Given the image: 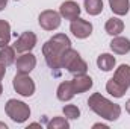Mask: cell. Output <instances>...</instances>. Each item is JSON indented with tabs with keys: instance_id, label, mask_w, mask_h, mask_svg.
<instances>
[{
	"instance_id": "23",
	"label": "cell",
	"mask_w": 130,
	"mask_h": 129,
	"mask_svg": "<svg viewBox=\"0 0 130 129\" xmlns=\"http://www.w3.org/2000/svg\"><path fill=\"white\" fill-rule=\"evenodd\" d=\"M47 128L48 129H68L70 128V123L65 120L64 117H55L53 120L48 122Z\"/></svg>"
},
{
	"instance_id": "24",
	"label": "cell",
	"mask_w": 130,
	"mask_h": 129,
	"mask_svg": "<svg viewBox=\"0 0 130 129\" xmlns=\"http://www.w3.org/2000/svg\"><path fill=\"white\" fill-rule=\"evenodd\" d=\"M5 74H6V65H3L0 62V82H2V79L5 78Z\"/></svg>"
},
{
	"instance_id": "11",
	"label": "cell",
	"mask_w": 130,
	"mask_h": 129,
	"mask_svg": "<svg viewBox=\"0 0 130 129\" xmlns=\"http://www.w3.org/2000/svg\"><path fill=\"white\" fill-rule=\"evenodd\" d=\"M80 11H82L80 6L76 2H73V0L64 2L61 5V8H59V14H61V17H64L65 20H74V18H77L80 15Z\"/></svg>"
},
{
	"instance_id": "4",
	"label": "cell",
	"mask_w": 130,
	"mask_h": 129,
	"mask_svg": "<svg viewBox=\"0 0 130 129\" xmlns=\"http://www.w3.org/2000/svg\"><path fill=\"white\" fill-rule=\"evenodd\" d=\"M5 112L15 123H24L30 117V108H29V105H26L24 102L17 100V99H9L6 102Z\"/></svg>"
},
{
	"instance_id": "2",
	"label": "cell",
	"mask_w": 130,
	"mask_h": 129,
	"mask_svg": "<svg viewBox=\"0 0 130 129\" xmlns=\"http://www.w3.org/2000/svg\"><path fill=\"white\" fill-rule=\"evenodd\" d=\"M88 106L97 114L98 117H101L104 120H109V122H115L121 115V106L118 103L110 102L109 99L101 96L100 93H94V94L89 96Z\"/></svg>"
},
{
	"instance_id": "10",
	"label": "cell",
	"mask_w": 130,
	"mask_h": 129,
	"mask_svg": "<svg viewBox=\"0 0 130 129\" xmlns=\"http://www.w3.org/2000/svg\"><path fill=\"white\" fill-rule=\"evenodd\" d=\"M92 79L91 76H88L86 73L85 74H76L74 79L71 81V85H73V90L76 94H82L85 91H88L91 87H92Z\"/></svg>"
},
{
	"instance_id": "3",
	"label": "cell",
	"mask_w": 130,
	"mask_h": 129,
	"mask_svg": "<svg viewBox=\"0 0 130 129\" xmlns=\"http://www.w3.org/2000/svg\"><path fill=\"white\" fill-rule=\"evenodd\" d=\"M62 68H67L71 74H85L88 71V64L80 58L79 52L74 49H67L62 56Z\"/></svg>"
},
{
	"instance_id": "19",
	"label": "cell",
	"mask_w": 130,
	"mask_h": 129,
	"mask_svg": "<svg viewBox=\"0 0 130 129\" xmlns=\"http://www.w3.org/2000/svg\"><path fill=\"white\" fill-rule=\"evenodd\" d=\"M110 9L117 15H126L129 12L130 8V0H109Z\"/></svg>"
},
{
	"instance_id": "14",
	"label": "cell",
	"mask_w": 130,
	"mask_h": 129,
	"mask_svg": "<svg viewBox=\"0 0 130 129\" xmlns=\"http://www.w3.org/2000/svg\"><path fill=\"white\" fill-rule=\"evenodd\" d=\"M56 96H58V99L61 102H68V100H71L73 97L76 96V93L73 90V85H71V81H67V82L59 84L58 91H56Z\"/></svg>"
},
{
	"instance_id": "30",
	"label": "cell",
	"mask_w": 130,
	"mask_h": 129,
	"mask_svg": "<svg viewBox=\"0 0 130 129\" xmlns=\"http://www.w3.org/2000/svg\"><path fill=\"white\" fill-rule=\"evenodd\" d=\"M2 93H3V87H2V82H0V96H2Z\"/></svg>"
},
{
	"instance_id": "1",
	"label": "cell",
	"mask_w": 130,
	"mask_h": 129,
	"mask_svg": "<svg viewBox=\"0 0 130 129\" xmlns=\"http://www.w3.org/2000/svg\"><path fill=\"white\" fill-rule=\"evenodd\" d=\"M71 47V41L65 33H56L50 40H47L42 46V55L47 65L52 70L62 68V56L65 50Z\"/></svg>"
},
{
	"instance_id": "27",
	"label": "cell",
	"mask_w": 130,
	"mask_h": 129,
	"mask_svg": "<svg viewBox=\"0 0 130 129\" xmlns=\"http://www.w3.org/2000/svg\"><path fill=\"white\" fill-rule=\"evenodd\" d=\"M126 111H127V112L130 114V99L127 100V102H126Z\"/></svg>"
},
{
	"instance_id": "8",
	"label": "cell",
	"mask_w": 130,
	"mask_h": 129,
	"mask_svg": "<svg viewBox=\"0 0 130 129\" xmlns=\"http://www.w3.org/2000/svg\"><path fill=\"white\" fill-rule=\"evenodd\" d=\"M70 31L73 32V35L79 40H85L88 38L91 33H92V24L83 18H74L71 20V24H70Z\"/></svg>"
},
{
	"instance_id": "9",
	"label": "cell",
	"mask_w": 130,
	"mask_h": 129,
	"mask_svg": "<svg viewBox=\"0 0 130 129\" xmlns=\"http://www.w3.org/2000/svg\"><path fill=\"white\" fill-rule=\"evenodd\" d=\"M35 65H36V58H35V55H32L30 52H26L21 56H18L17 58V62H15L17 73H23V74H29L33 68H35Z\"/></svg>"
},
{
	"instance_id": "21",
	"label": "cell",
	"mask_w": 130,
	"mask_h": 129,
	"mask_svg": "<svg viewBox=\"0 0 130 129\" xmlns=\"http://www.w3.org/2000/svg\"><path fill=\"white\" fill-rule=\"evenodd\" d=\"M11 40V24L5 20H0V47L8 46Z\"/></svg>"
},
{
	"instance_id": "15",
	"label": "cell",
	"mask_w": 130,
	"mask_h": 129,
	"mask_svg": "<svg viewBox=\"0 0 130 129\" xmlns=\"http://www.w3.org/2000/svg\"><path fill=\"white\" fill-rule=\"evenodd\" d=\"M104 31L109 33V35H112V36H117V35H120V33L124 31V23H123V20H120L117 17H112V18H109L106 21Z\"/></svg>"
},
{
	"instance_id": "25",
	"label": "cell",
	"mask_w": 130,
	"mask_h": 129,
	"mask_svg": "<svg viewBox=\"0 0 130 129\" xmlns=\"http://www.w3.org/2000/svg\"><path fill=\"white\" fill-rule=\"evenodd\" d=\"M8 5V0H0V11H3Z\"/></svg>"
},
{
	"instance_id": "20",
	"label": "cell",
	"mask_w": 130,
	"mask_h": 129,
	"mask_svg": "<svg viewBox=\"0 0 130 129\" xmlns=\"http://www.w3.org/2000/svg\"><path fill=\"white\" fill-rule=\"evenodd\" d=\"M85 9L89 15H98L103 12V0H85Z\"/></svg>"
},
{
	"instance_id": "29",
	"label": "cell",
	"mask_w": 130,
	"mask_h": 129,
	"mask_svg": "<svg viewBox=\"0 0 130 129\" xmlns=\"http://www.w3.org/2000/svg\"><path fill=\"white\" fill-rule=\"evenodd\" d=\"M0 128H2V129H8V126H6L5 123H2V122H0Z\"/></svg>"
},
{
	"instance_id": "7",
	"label": "cell",
	"mask_w": 130,
	"mask_h": 129,
	"mask_svg": "<svg viewBox=\"0 0 130 129\" xmlns=\"http://www.w3.org/2000/svg\"><path fill=\"white\" fill-rule=\"evenodd\" d=\"M36 46V35L32 31H26L23 32L14 43V49L17 53H26L30 52L33 47Z\"/></svg>"
},
{
	"instance_id": "5",
	"label": "cell",
	"mask_w": 130,
	"mask_h": 129,
	"mask_svg": "<svg viewBox=\"0 0 130 129\" xmlns=\"http://www.w3.org/2000/svg\"><path fill=\"white\" fill-rule=\"evenodd\" d=\"M14 90L23 97H30L35 93V82L29 74H23V73H17L14 76L12 81Z\"/></svg>"
},
{
	"instance_id": "26",
	"label": "cell",
	"mask_w": 130,
	"mask_h": 129,
	"mask_svg": "<svg viewBox=\"0 0 130 129\" xmlns=\"http://www.w3.org/2000/svg\"><path fill=\"white\" fill-rule=\"evenodd\" d=\"M92 128L95 129V128H101V129H107V125H103V123H95Z\"/></svg>"
},
{
	"instance_id": "22",
	"label": "cell",
	"mask_w": 130,
	"mask_h": 129,
	"mask_svg": "<svg viewBox=\"0 0 130 129\" xmlns=\"http://www.w3.org/2000/svg\"><path fill=\"white\" fill-rule=\"evenodd\" d=\"M62 111H64V115L70 120H77L80 117V109L76 105H65Z\"/></svg>"
},
{
	"instance_id": "17",
	"label": "cell",
	"mask_w": 130,
	"mask_h": 129,
	"mask_svg": "<svg viewBox=\"0 0 130 129\" xmlns=\"http://www.w3.org/2000/svg\"><path fill=\"white\" fill-rule=\"evenodd\" d=\"M106 91H107L110 96L120 99V97H123L124 94H126L127 88H126V87H123L121 84H118L113 78H110V79L107 81V84H106Z\"/></svg>"
},
{
	"instance_id": "28",
	"label": "cell",
	"mask_w": 130,
	"mask_h": 129,
	"mask_svg": "<svg viewBox=\"0 0 130 129\" xmlns=\"http://www.w3.org/2000/svg\"><path fill=\"white\" fill-rule=\"evenodd\" d=\"M29 128H41V125H39V123H30Z\"/></svg>"
},
{
	"instance_id": "6",
	"label": "cell",
	"mask_w": 130,
	"mask_h": 129,
	"mask_svg": "<svg viewBox=\"0 0 130 129\" xmlns=\"http://www.w3.org/2000/svg\"><path fill=\"white\" fill-rule=\"evenodd\" d=\"M38 23L44 31H56L61 26V14L52 9L42 11L38 17Z\"/></svg>"
},
{
	"instance_id": "16",
	"label": "cell",
	"mask_w": 130,
	"mask_h": 129,
	"mask_svg": "<svg viewBox=\"0 0 130 129\" xmlns=\"http://www.w3.org/2000/svg\"><path fill=\"white\" fill-rule=\"evenodd\" d=\"M115 64H117V59H115V56L110 55V53H101L97 58L98 68L103 70V71H110V70H113Z\"/></svg>"
},
{
	"instance_id": "18",
	"label": "cell",
	"mask_w": 130,
	"mask_h": 129,
	"mask_svg": "<svg viewBox=\"0 0 130 129\" xmlns=\"http://www.w3.org/2000/svg\"><path fill=\"white\" fill-rule=\"evenodd\" d=\"M0 62L6 67L15 62V49L11 46H3L0 47Z\"/></svg>"
},
{
	"instance_id": "12",
	"label": "cell",
	"mask_w": 130,
	"mask_h": 129,
	"mask_svg": "<svg viewBox=\"0 0 130 129\" xmlns=\"http://www.w3.org/2000/svg\"><path fill=\"white\" fill-rule=\"evenodd\" d=\"M110 50L117 55H126L130 52V40L126 36H115L110 41Z\"/></svg>"
},
{
	"instance_id": "13",
	"label": "cell",
	"mask_w": 130,
	"mask_h": 129,
	"mask_svg": "<svg viewBox=\"0 0 130 129\" xmlns=\"http://www.w3.org/2000/svg\"><path fill=\"white\" fill-rule=\"evenodd\" d=\"M113 79H115L118 84H121L123 87H126V88L129 90L130 88V65L121 64L117 70H115Z\"/></svg>"
}]
</instances>
